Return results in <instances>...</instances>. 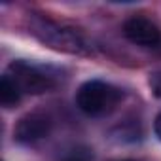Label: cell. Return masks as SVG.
I'll return each instance as SVG.
<instances>
[{"label": "cell", "mask_w": 161, "mask_h": 161, "mask_svg": "<svg viewBox=\"0 0 161 161\" xmlns=\"http://www.w3.org/2000/svg\"><path fill=\"white\" fill-rule=\"evenodd\" d=\"M31 32L40 42H44L46 46L57 51H64L72 55H89L93 51L91 42L80 29L53 21L44 15H34L31 19Z\"/></svg>", "instance_id": "cell-1"}, {"label": "cell", "mask_w": 161, "mask_h": 161, "mask_svg": "<svg viewBox=\"0 0 161 161\" xmlns=\"http://www.w3.org/2000/svg\"><path fill=\"white\" fill-rule=\"evenodd\" d=\"M10 78L17 84L21 93L40 95L55 87V80L47 72H44L40 66L31 64L27 61H15L10 64Z\"/></svg>", "instance_id": "cell-3"}, {"label": "cell", "mask_w": 161, "mask_h": 161, "mask_svg": "<svg viewBox=\"0 0 161 161\" xmlns=\"http://www.w3.org/2000/svg\"><path fill=\"white\" fill-rule=\"evenodd\" d=\"M123 34L136 46L155 47L161 42V31L155 23L142 15H133L123 23Z\"/></svg>", "instance_id": "cell-4"}, {"label": "cell", "mask_w": 161, "mask_h": 161, "mask_svg": "<svg viewBox=\"0 0 161 161\" xmlns=\"http://www.w3.org/2000/svg\"><path fill=\"white\" fill-rule=\"evenodd\" d=\"M150 87H152V93L161 99V70L150 74Z\"/></svg>", "instance_id": "cell-7"}, {"label": "cell", "mask_w": 161, "mask_h": 161, "mask_svg": "<svg viewBox=\"0 0 161 161\" xmlns=\"http://www.w3.org/2000/svg\"><path fill=\"white\" fill-rule=\"evenodd\" d=\"M21 95L23 93L19 91L17 84L10 78V74H4L2 80H0V103H2V106H6V108L15 106L19 103Z\"/></svg>", "instance_id": "cell-6"}, {"label": "cell", "mask_w": 161, "mask_h": 161, "mask_svg": "<svg viewBox=\"0 0 161 161\" xmlns=\"http://www.w3.org/2000/svg\"><path fill=\"white\" fill-rule=\"evenodd\" d=\"M155 133H157V136H159V140H161V112H159V116L155 118Z\"/></svg>", "instance_id": "cell-8"}, {"label": "cell", "mask_w": 161, "mask_h": 161, "mask_svg": "<svg viewBox=\"0 0 161 161\" xmlns=\"http://www.w3.org/2000/svg\"><path fill=\"white\" fill-rule=\"evenodd\" d=\"M66 161H84V159H80V157H70V159H66Z\"/></svg>", "instance_id": "cell-9"}, {"label": "cell", "mask_w": 161, "mask_h": 161, "mask_svg": "<svg viewBox=\"0 0 161 161\" xmlns=\"http://www.w3.org/2000/svg\"><path fill=\"white\" fill-rule=\"evenodd\" d=\"M51 131V118L42 112H31L23 116L15 127V138L21 144H34L46 138Z\"/></svg>", "instance_id": "cell-5"}, {"label": "cell", "mask_w": 161, "mask_h": 161, "mask_svg": "<svg viewBox=\"0 0 161 161\" xmlns=\"http://www.w3.org/2000/svg\"><path fill=\"white\" fill-rule=\"evenodd\" d=\"M123 99L121 89H118L112 84L101 82V80H91L86 82L76 93V104L87 116H104L110 114L119 101Z\"/></svg>", "instance_id": "cell-2"}]
</instances>
